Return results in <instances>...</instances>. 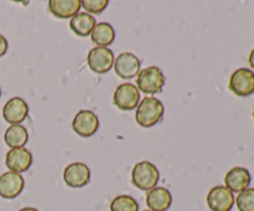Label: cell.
Returning <instances> with one entry per match:
<instances>
[{"label":"cell","instance_id":"6da1fadb","mask_svg":"<svg viewBox=\"0 0 254 211\" xmlns=\"http://www.w3.org/2000/svg\"><path fill=\"white\" fill-rule=\"evenodd\" d=\"M164 104L155 97H145L136 107L135 121L143 128H150L163 119Z\"/></svg>","mask_w":254,"mask_h":211},{"label":"cell","instance_id":"7a4b0ae2","mask_svg":"<svg viewBox=\"0 0 254 211\" xmlns=\"http://www.w3.org/2000/svg\"><path fill=\"white\" fill-rule=\"evenodd\" d=\"M159 183V170L150 161H139L131 170V184L138 189L149 191Z\"/></svg>","mask_w":254,"mask_h":211},{"label":"cell","instance_id":"3957f363","mask_svg":"<svg viewBox=\"0 0 254 211\" xmlns=\"http://www.w3.org/2000/svg\"><path fill=\"white\" fill-rule=\"evenodd\" d=\"M165 86V76L156 66L146 67L139 72L136 77V88L145 94H155L163 91Z\"/></svg>","mask_w":254,"mask_h":211},{"label":"cell","instance_id":"277c9868","mask_svg":"<svg viewBox=\"0 0 254 211\" xmlns=\"http://www.w3.org/2000/svg\"><path fill=\"white\" fill-rule=\"evenodd\" d=\"M140 101V92L131 83H122L113 94V103L121 111H131L136 108Z\"/></svg>","mask_w":254,"mask_h":211},{"label":"cell","instance_id":"5b68a950","mask_svg":"<svg viewBox=\"0 0 254 211\" xmlns=\"http://www.w3.org/2000/svg\"><path fill=\"white\" fill-rule=\"evenodd\" d=\"M231 91L238 97H248L254 93V72L250 69H238L231 74L230 83Z\"/></svg>","mask_w":254,"mask_h":211},{"label":"cell","instance_id":"8992f818","mask_svg":"<svg viewBox=\"0 0 254 211\" xmlns=\"http://www.w3.org/2000/svg\"><path fill=\"white\" fill-rule=\"evenodd\" d=\"M235 195L225 185L213 186L207 194V205L211 211H231L235 205Z\"/></svg>","mask_w":254,"mask_h":211},{"label":"cell","instance_id":"52a82bcc","mask_svg":"<svg viewBox=\"0 0 254 211\" xmlns=\"http://www.w3.org/2000/svg\"><path fill=\"white\" fill-rule=\"evenodd\" d=\"M87 64L96 73H106L114 64V55L108 47H93L88 52Z\"/></svg>","mask_w":254,"mask_h":211},{"label":"cell","instance_id":"ba28073f","mask_svg":"<svg viewBox=\"0 0 254 211\" xmlns=\"http://www.w3.org/2000/svg\"><path fill=\"white\" fill-rule=\"evenodd\" d=\"M72 128L79 137L88 138L92 137L99 128L98 117L88 109H82L74 116L72 121Z\"/></svg>","mask_w":254,"mask_h":211},{"label":"cell","instance_id":"9c48e42d","mask_svg":"<svg viewBox=\"0 0 254 211\" xmlns=\"http://www.w3.org/2000/svg\"><path fill=\"white\" fill-rule=\"evenodd\" d=\"M113 67L121 78L130 79L140 72V60L131 52H123L114 60Z\"/></svg>","mask_w":254,"mask_h":211},{"label":"cell","instance_id":"30bf717a","mask_svg":"<svg viewBox=\"0 0 254 211\" xmlns=\"http://www.w3.org/2000/svg\"><path fill=\"white\" fill-rule=\"evenodd\" d=\"M64 180L69 188H82L91 181V170L83 163H71L64 168Z\"/></svg>","mask_w":254,"mask_h":211},{"label":"cell","instance_id":"8fae6325","mask_svg":"<svg viewBox=\"0 0 254 211\" xmlns=\"http://www.w3.org/2000/svg\"><path fill=\"white\" fill-rule=\"evenodd\" d=\"M29 114V106L20 97H12L2 107V117L7 123L20 124Z\"/></svg>","mask_w":254,"mask_h":211},{"label":"cell","instance_id":"7c38bea8","mask_svg":"<svg viewBox=\"0 0 254 211\" xmlns=\"http://www.w3.org/2000/svg\"><path fill=\"white\" fill-rule=\"evenodd\" d=\"M25 180L19 173L6 171L0 175V196L4 199H15L24 190Z\"/></svg>","mask_w":254,"mask_h":211},{"label":"cell","instance_id":"4fadbf2b","mask_svg":"<svg viewBox=\"0 0 254 211\" xmlns=\"http://www.w3.org/2000/svg\"><path fill=\"white\" fill-rule=\"evenodd\" d=\"M31 153L24 146L10 149L5 156V165L10 171H14V173H24L31 166Z\"/></svg>","mask_w":254,"mask_h":211},{"label":"cell","instance_id":"5bb4252c","mask_svg":"<svg viewBox=\"0 0 254 211\" xmlns=\"http://www.w3.org/2000/svg\"><path fill=\"white\" fill-rule=\"evenodd\" d=\"M252 176L248 169L235 166L225 176V186L232 193H241L250 186Z\"/></svg>","mask_w":254,"mask_h":211},{"label":"cell","instance_id":"9a60e30c","mask_svg":"<svg viewBox=\"0 0 254 211\" xmlns=\"http://www.w3.org/2000/svg\"><path fill=\"white\" fill-rule=\"evenodd\" d=\"M173 196L168 189L156 186L146 194V205L151 211H166L171 206Z\"/></svg>","mask_w":254,"mask_h":211},{"label":"cell","instance_id":"2e32d148","mask_svg":"<svg viewBox=\"0 0 254 211\" xmlns=\"http://www.w3.org/2000/svg\"><path fill=\"white\" fill-rule=\"evenodd\" d=\"M81 9L79 0H50L49 10L54 16L60 19L73 17Z\"/></svg>","mask_w":254,"mask_h":211},{"label":"cell","instance_id":"e0dca14e","mask_svg":"<svg viewBox=\"0 0 254 211\" xmlns=\"http://www.w3.org/2000/svg\"><path fill=\"white\" fill-rule=\"evenodd\" d=\"M116 39V31L108 22H98L91 32V40L97 47H107Z\"/></svg>","mask_w":254,"mask_h":211},{"label":"cell","instance_id":"ac0fdd59","mask_svg":"<svg viewBox=\"0 0 254 211\" xmlns=\"http://www.w3.org/2000/svg\"><path fill=\"white\" fill-rule=\"evenodd\" d=\"M94 26H96V19L87 12H78L73 17H71V21H69V27H71L72 31L77 36L81 37L91 35Z\"/></svg>","mask_w":254,"mask_h":211},{"label":"cell","instance_id":"d6986e66","mask_svg":"<svg viewBox=\"0 0 254 211\" xmlns=\"http://www.w3.org/2000/svg\"><path fill=\"white\" fill-rule=\"evenodd\" d=\"M4 141L10 148H21L29 141V132L21 124H12L5 131Z\"/></svg>","mask_w":254,"mask_h":211},{"label":"cell","instance_id":"ffe728a7","mask_svg":"<svg viewBox=\"0 0 254 211\" xmlns=\"http://www.w3.org/2000/svg\"><path fill=\"white\" fill-rule=\"evenodd\" d=\"M111 211H139V204L130 195H118L112 200Z\"/></svg>","mask_w":254,"mask_h":211},{"label":"cell","instance_id":"44dd1931","mask_svg":"<svg viewBox=\"0 0 254 211\" xmlns=\"http://www.w3.org/2000/svg\"><path fill=\"white\" fill-rule=\"evenodd\" d=\"M235 203L240 211H254V188L241 191Z\"/></svg>","mask_w":254,"mask_h":211},{"label":"cell","instance_id":"7402d4cb","mask_svg":"<svg viewBox=\"0 0 254 211\" xmlns=\"http://www.w3.org/2000/svg\"><path fill=\"white\" fill-rule=\"evenodd\" d=\"M108 0H82L81 7H83L87 14L99 15L107 6H108Z\"/></svg>","mask_w":254,"mask_h":211},{"label":"cell","instance_id":"603a6c76","mask_svg":"<svg viewBox=\"0 0 254 211\" xmlns=\"http://www.w3.org/2000/svg\"><path fill=\"white\" fill-rule=\"evenodd\" d=\"M7 47H9L7 40L5 39V36H2V35L0 34V57H2L5 54H6Z\"/></svg>","mask_w":254,"mask_h":211},{"label":"cell","instance_id":"cb8c5ba5","mask_svg":"<svg viewBox=\"0 0 254 211\" xmlns=\"http://www.w3.org/2000/svg\"><path fill=\"white\" fill-rule=\"evenodd\" d=\"M248 64H250V66L254 70V49L251 51L250 57H248Z\"/></svg>","mask_w":254,"mask_h":211},{"label":"cell","instance_id":"d4e9b609","mask_svg":"<svg viewBox=\"0 0 254 211\" xmlns=\"http://www.w3.org/2000/svg\"><path fill=\"white\" fill-rule=\"evenodd\" d=\"M19 211H39V210L35 208H22V209H20Z\"/></svg>","mask_w":254,"mask_h":211},{"label":"cell","instance_id":"484cf974","mask_svg":"<svg viewBox=\"0 0 254 211\" xmlns=\"http://www.w3.org/2000/svg\"><path fill=\"white\" fill-rule=\"evenodd\" d=\"M253 121H254V107H253Z\"/></svg>","mask_w":254,"mask_h":211},{"label":"cell","instance_id":"4316f807","mask_svg":"<svg viewBox=\"0 0 254 211\" xmlns=\"http://www.w3.org/2000/svg\"><path fill=\"white\" fill-rule=\"evenodd\" d=\"M0 97H1V89H0Z\"/></svg>","mask_w":254,"mask_h":211},{"label":"cell","instance_id":"83f0119b","mask_svg":"<svg viewBox=\"0 0 254 211\" xmlns=\"http://www.w3.org/2000/svg\"><path fill=\"white\" fill-rule=\"evenodd\" d=\"M144 211H151V210H144Z\"/></svg>","mask_w":254,"mask_h":211}]
</instances>
